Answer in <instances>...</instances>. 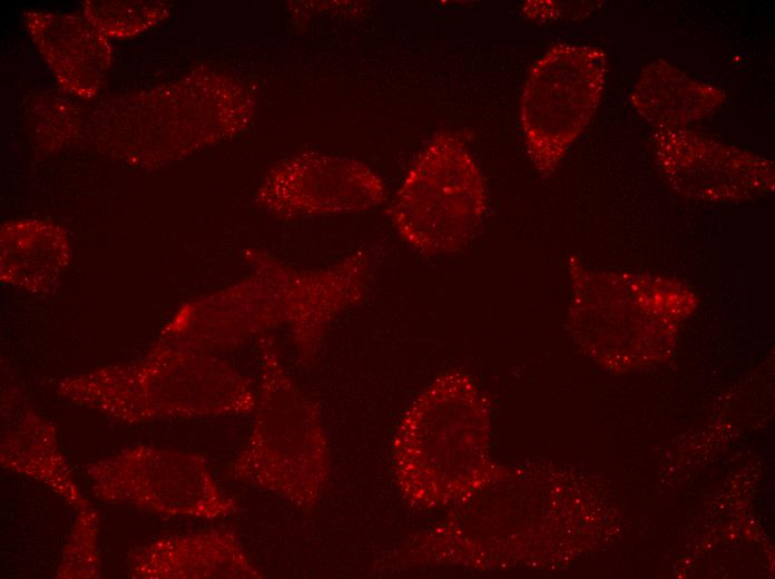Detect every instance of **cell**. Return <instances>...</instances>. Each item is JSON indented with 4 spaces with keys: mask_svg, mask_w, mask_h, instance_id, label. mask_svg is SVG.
Listing matches in <instances>:
<instances>
[{
    "mask_svg": "<svg viewBox=\"0 0 775 579\" xmlns=\"http://www.w3.org/2000/svg\"><path fill=\"white\" fill-rule=\"evenodd\" d=\"M84 18L107 38H131L159 24L169 16V6L158 0H89L82 3Z\"/></svg>",
    "mask_w": 775,
    "mask_h": 579,
    "instance_id": "cell-15",
    "label": "cell"
},
{
    "mask_svg": "<svg viewBox=\"0 0 775 579\" xmlns=\"http://www.w3.org/2000/svg\"><path fill=\"white\" fill-rule=\"evenodd\" d=\"M127 576L134 579L263 577L235 533L226 530L156 537L129 552Z\"/></svg>",
    "mask_w": 775,
    "mask_h": 579,
    "instance_id": "cell-10",
    "label": "cell"
},
{
    "mask_svg": "<svg viewBox=\"0 0 775 579\" xmlns=\"http://www.w3.org/2000/svg\"><path fill=\"white\" fill-rule=\"evenodd\" d=\"M487 205L485 180L468 146L455 133L442 131L416 157L390 216L411 247L433 256L469 245Z\"/></svg>",
    "mask_w": 775,
    "mask_h": 579,
    "instance_id": "cell-5",
    "label": "cell"
},
{
    "mask_svg": "<svg viewBox=\"0 0 775 579\" xmlns=\"http://www.w3.org/2000/svg\"><path fill=\"white\" fill-rule=\"evenodd\" d=\"M261 375L254 421L229 474L238 482L313 508L331 475V451L321 416L284 367L271 336L259 342Z\"/></svg>",
    "mask_w": 775,
    "mask_h": 579,
    "instance_id": "cell-3",
    "label": "cell"
},
{
    "mask_svg": "<svg viewBox=\"0 0 775 579\" xmlns=\"http://www.w3.org/2000/svg\"><path fill=\"white\" fill-rule=\"evenodd\" d=\"M99 514L90 504L76 511V519L56 571L59 579H96L100 577L98 549Z\"/></svg>",
    "mask_w": 775,
    "mask_h": 579,
    "instance_id": "cell-16",
    "label": "cell"
},
{
    "mask_svg": "<svg viewBox=\"0 0 775 579\" xmlns=\"http://www.w3.org/2000/svg\"><path fill=\"white\" fill-rule=\"evenodd\" d=\"M248 111L236 82L217 73H193L101 101L92 130L111 155L156 166L235 134Z\"/></svg>",
    "mask_w": 775,
    "mask_h": 579,
    "instance_id": "cell-2",
    "label": "cell"
},
{
    "mask_svg": "<svg viewBox=\"0 0 775 579\" xmlns=\"http://www.w3.org/2000/svg\"><path fill=\"white\" fill-rule=\"evenodd\" d=\"M68 258V237L58 225L20 220L1 228V273L12 284L32 291L49 287Z\"/></svg>",
    "mask_w": 775,
    "mask_h": 579,
    "instance_id": "cell-14",
    "label": "cell"
},
{
    "mask_svg": "<svg viewBox=\"0 0 775 579\" xmlns=\"http://www.w3.org/2000/svg\"><path fill=\"white\" fill-rule=\"evenodd\" d=\"M85 473L94 495L109 504L207 520L237 509L204 459L187 451L135 444L86 464Z\"/></svg>",
    "mask_w": 775,
    "mask_h": 579,
    "instance_id": "cell-6",
    "label": "cell"
},
{
    "mask_svg": "<svg viewBox=\"0 0 775 579\" xmlns=\"http://www.w3.org/2000/svg\"><path fill=\"white\" fill-rule=\"evenodd\" d=\"M58 393L129 424L246 414L256 400L249 382L226 362L161 343L137 361L65 377Z\"/></svg>",
    "mask_w": 775,
    "mask_h": 579,
    "instance_id": "cell-1",
    "label": "cell"
},
{
    "mask_svg": "<svg viewBox=\"0 0 775 579\" xmlns=\"http://www.w3.org/2000/svg\"><path fill=\"white\" fill-rule=\"evenodd\" d=\"M22 18L59 86L79 98L95 97L112 61L108 38L80 16L29 10Z\"/></svg>",
    "mask_w": 775,
    "mask_h": 579,
    "instance_id": "cell-11",
    "label": "cell"
},
{
    "mask_svg": "<svg viewBox=\"0 0 775 579\" xmlns=\"http://www.w3.org/2000/svg\"><path fill=\"white\" fill-rule=\"evenodd\" d=\"M725 98L719 88L696 81L661 59L642 69L630 95L635 109L656 129H681L709 118Z\"/></svg>",
    "mask_w": 775,
    "mask_h": 579,
    "instance_id": "cell-13",
    "label": "cell"
},
{
    "mask_svg": "<svg viewBox=\"0 0 775 579\" xmlns=\"http://www.w3.org/2000/svg\"><path fill=\"white\" fill-rule=\"evenodd\" d=\"M2 418L1 465L42 483L75 511L89 507L60 450L56 426L23 406L6 408Z\"/></svg>",
    "mask_w": 775,
    "mask_h": 579,
    "instance_id": "cell-12",
    "label": "cell"
},
{
    "mask_svg": "<svg viewBox=\"0 0 775 579\" xmlns=\"http://www.w3.org/2000/svg\"><path fill=\"white\" fill-rule=\"evenodd\" d=\"M246 257L252 275L227 287L246 335L286 326L303 364L315 359L336 316L365 297L371 279L364 252L315 271L291 267L258 251Z\"/></svg>",
    "mask_w": 775,
    "mask_h": 579,
    "instance_id": "cell-4",
    "label": "cell"
},
{
    "mask_svg": "<svg viewBox=\"0 0 775 579\" xmlns=\"http://www.w3.org/2000/svg\"><path fill=\"white\" fill-rule=\"evenodd\" d=\"M606 71L605 52L580 45H556L531 67L520 99V126L540 173L553 171L590 122Z\"/></svg>",
    "mask_w": 775,
    "mask_h": 579,
    "instance_id": "cell-7",
    "label": "cell"
},
{
    "mask_svg": "<svg viewBox=\"0 0 775 579\" xmlns=\"http://www.w3.org/2000/svg\"><path fill=\"white\" fill-rule=\"evenodd\" d=\"M383 180L354 159L302 157L284 163L265 177L258 202L281 216L355 213L380 205Z\"/></svg>",
    "mask_w": 775,
    "mask_h": 579,
    "instance_id": "cell-8",
    "label": "cell"
},
{
    "mask_svg": "<svg viewBox=\"0 0 775 579\" xmlns=\"http://www.w3.org/2000/svg\"><path fill=\"white\" fill-rule=\"evenodd\" d=\"M656 157L663 173L681 186L683 193L747 196L761 183H773V163L735 146L686 128L656 129Z\"/></svg>",
    "mask_w": 775,
    "mask_h": 579,
    "instance_id": "cell-9",
    "label": "cell"
}]
</instances>
